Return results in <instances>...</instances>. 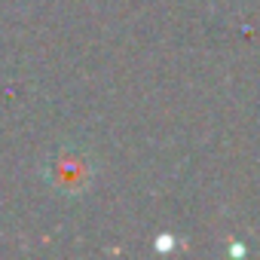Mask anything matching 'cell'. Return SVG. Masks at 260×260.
I'll return each instance as SVG.
<instances>
[{
  "mask_svg": "<svg viewBox=\"0 0 260 260\" xmlns=\"http://www.w3.org/2000/svg\"><path fill=\"white\" fill-rule=\"evenodd\" d=\"M46 181L64 196H80L95 181V159L89 156V150L77 144H64L46 162Z\"/></svg>",
  "mask_w": 260,
  "mask_h": 260,
  "instance_id": "1",
  "label": "cell"
}]
</instances>
